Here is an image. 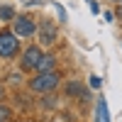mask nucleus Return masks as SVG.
Wrapping results in <instances>:
<instances>
[{"instance_id":"9b49d317","label":"nucleus","mask_w":122,"mask_h":122,"mask_svg":"<svg viewBox=\"0 0 122 122\" xmlns=\"http://www.w3.org/2000/svg\"><path fill=\"white\" fill-rule=\"evenodd\" d=\"M7 115H10V112H7V107H0V120H5Z\"/></svg>"},{"instance_id":"f257e3e1","label":"nucleus","mask_w":122,"mask_h":122,"mask_svg":"<svg viewBox=\"0 0 122 122\" xmlns=\"http://www.w3.org/2000/svg\"><path fill=\"white\" fill-rule=\"evenodd\" d=\"M59 86V73L56 71H44L42 76H37L32 81V88L37 90V93H46V90H54Z\"/></svg>"},{"instance_id":"7ed1b4c3","label":"nucleus","mask_w":122,"mask_h":122,"mask_svg":"<svg viewBox=\"0 0 122 122\" xmlns=\"http://www.w3.org/2000/svg\"><path fill=\"white\" fill-rule=\"evenodd\" d=\"M15 32H17V37H29V34H34V22H32L29 17H17Z\"/></svg>"},{"instance_id":"39448f33","label":"nucleus","mask_w":122,"mask_h":122,"mask_svg":"<svg viewBox=\"0 0 122 122\" xmlns=\"http://www.w3.org/2000/svg\"><path fill=\"white\" fill-rule=\"evenodd\" d=\"M98 122H110V115H107V103L105 98L98 100Z\"/></svg>"},{"instance_id":"0eeeda50","label":"nucleus","mask_w":122,"mask_h":122,"mask_svg":"<svg viewBox=\"0 0 122 122\" xmlns=\"http://www.w3.org/2000/svg\"><path fill=\"white\" fill-rule=\"evenodd\" d=\"M39 39H42L44 44H51V42H54V29H46V27H44V29H42V37H39Z\"/></svg>"},{"instance_id":"20e7f679","label":"nucleus","mask_w":122,"mask_h":122,"mask_svg":"<svg viewBox=\"0 0 122 122\" xmlns=\"http://www.w3.org/2000/svg\"><path fill=\"white\" fill-rule=\"evenodd\" d=\"M39 59H42V51H39L37 46L27 49V51H25V56H22V68H34V66L39 64Z\"/></svg>"},{"instance_id":"9d476101","label":"nucleus","mask_w":122,"mask_h":122,"mask_svg":"<svg viewBox=\"0 0 122 122\" xmlns=\"http://www.w3.org/2000/svg\"><path fill=\"white\" fill-rule=\"evenodd\" d=\"M90 86H93V88H100V78L93 76V78H90Z\"/></svg>"},{"instance_id":"423d86ee","label":"nucleus","mask_w":122,"mask_h":122,"mask_svg":"<svg viewBox=\"0 0 122 122\" xmlns=\"http://www.w3.org/2000/svg\"><path fill=\"white\" fill-rule=\"evenodd\" d=\"M37 68L42 71V73H44V71H51V68H54V59H51V56H42V59H39V64H37Z\"/></svg>"},{"instance_id":"f8f14e48","label":"nucleus","mask_w":122,"mask_h":122,"mask_svg":"<svg viewBox=\"0 0 122 122\" xmlns=\"http://www.w3.org/2000/svg\"><path fill=\"white\" fill-rule=\"evenodd\" d=\"M0 98H3V88H0Z\"/></svg>"},{"instance_id":"6e6552de","label":"nucleus","mask_w":122,"mask_h":122,"mask_svg":"<svg viewBox=\"0 0 122 122\" xmlns=\"http://www.w3.org/2000/svg\"><path fill=\"white\" fill-rule=\"evenodd\" d=\"M66 93L78 95V93H83V86H81V83H68V86H66Z\"/></svg>"},{"instance_id":"1a4fd4ad","label":"nucleus","mask_w":122,"mask_h":122,"mask_svg":"<svg viewBox=\"0 0 122 122\" xmlns=\"http://www.w3.org/2000/svg\"><path fill=\"white\" fill-rule=\"evenodd\" d=\"M12 15H15V12H12V7H0V17H3V20H10Z\"/></svg>"},{"instance_id":"f03ea898","label":"nucleus","mask_w":122,"mask_h":122,"mask_svg":"<svg viewBox=\"0 0 122 122\" xmlns=\"http://www.w3.org/2000/svg\"><path fill=\"white\" fill-rule=\"evenodd\" d=\"M17 37L10 34V32H3L0 34V56H12L17 54Z\"/></svg>"}]
</instances>
